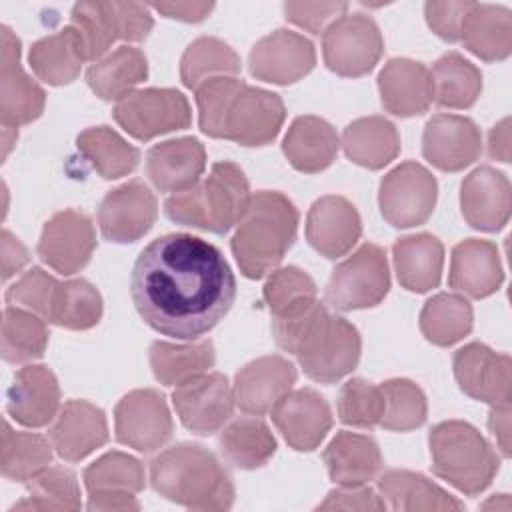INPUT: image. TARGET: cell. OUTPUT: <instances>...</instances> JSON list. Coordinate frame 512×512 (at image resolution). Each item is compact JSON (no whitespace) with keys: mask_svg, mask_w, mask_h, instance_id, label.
<instances>
[{"mask_svg":"<svg viewBox=\"0 0 512 512\" xmlns=\"http://www.w3.org/2000/svg\"><path fill=\"white\" fill-rule=\"evenodd\" d=\"M70 28L76 32L80 52L86 60H100L120 40L114 2H78L70 12Z\"/></svg>","mask_w":512,"mask_h":512,"instance_id":"cell-42","label":"cell"},{"mask_svg":"<svg viewBox=\"0 0 512 512\" xmlns=\"http://www.w3.org/2000/svg\"><path fill=\"white\" fill-rule=\"evenodd\" d=\"M130 294L152 330L198 340L230 312L236 278L214 244L192 234H166L138 254Z\"/></svg>","mask_w":512,"mask_h":512,"instance_id":"cell-1","label":"cell"},{"mask_svg":"<svg viewBox=\"0 0 512 512\" xmlns=\"http://www.w3.org/2000/svg\"><path fill=\"white\" fill-rule=\"evenodd\" d=\"M0 120L2 126L18 128L44 112L46 94L20 66V40L2 26L0 56Z\"/></svg>","mask_w":512,"mask_h":512,"instance_id":"cell-18","label":"cell"},{"mask_svg":"<svg viewBox=\"0 0 512 512\" xmlns=\"http://www.w3.org/2000/svg\"><path fill=\"white\" fill-rule=\"evenodd\" d=\"M0 446L2 476L14 482H28L52 462L54 446L48 438L34 432H16L8 422H4Z\"/></svg>","mask_w":512,"mask_h":512,"instance_id":"cell-44","label":"cell"},{"mask_svg":"<svg viewBox=\"0 0 512 512\" xmlns=\"http://www.w3.org/2000/svg\"><path fill=\"white\" fill-rule=\"evenodd\" d=\"M316 510H362V512H380L386 510V502L380 494H376L366 484L362 486H340L330 490L324 502L316 506Z\"/></svg>","mask_w":512,"mask_h":512,"instance_id":"cell-56","label":"cell"},{"mask_svg":"<svg viewBox=\"0 0 512 512\" xmlns=\"http://www.w3.org/2000/svg\"><path fill=\"white\" fill-rule=\"evenodd\" d=\"M362 234L356 206L344 196L318 198L306 216V240L324 258H340L352 250Z\"/></svg>","mask_w":512,"mask_h":512,"instance_id":"cell-22","label":"cell"},{"mask_svg":"<svg viewBox=\"0 0 512 512\" xmlns=\"http://www.w3.org/2000/svg\"><path fill=\"white\" fill-rule=\"evenodd\" d=\"M88 510L128 512V510H140V504L136 496H88Z\"/></svg>","mask_w":512,"mask_h":512,"instance_id":"cell-62","label":"cell"},{"mask_svg":"<svg viewBox=\"0 0 512 512\" xmlns=\"http://www.w3.org/2000/svg\"><path fill=\"white\" fill-rule=\"evenodd\" d=\"M474 2H426V22L442 40H460L462 20Z\"/></svg>","mask_w":512,"mask_h":512,"instance_id":"cell-55","label":"cell"},{"mask_svg":"<svg viewBox=\"0 0 512 512\" xmlns=\"http://www.w3.org/2000/svg\"><path fill=\"white\" fill-rule=\"evenodd\" d=\"M102 296L84 278L60 282L50 322L68 330H88L100 322Z\"/></svg>","mask_w":512,"mask_h":512,"instance_id":"cell-49","label":"cell"},{"mask_svg":"<svg viewBox=\"0 0 512 512\" xmlns=\"http://www.w3.org/2000/svg\"><path fill=\"white\" fill-rule=\"evenodd\" d=\"M454 376L464 394L492 406H510L512 360L486 344L470 342L454 352Z\"/></svg>","mask_w":512,"mask_h":512,"instance_id":"cell-12","label":"cell"},{"mask_svg":"<svg viewBox=\"0 0 512 512\" xmlns=\"http://www.w3.org/2000/svg\"><path fill=\"white\" fill-rule=\"evenodd\" d=\"M218 446L228 464L240 470H254L264 466L274 456L276 438L264 420L244 416L222 428Z\"/></svg>","mask_w":512,"mask_h":512,"instance_id":"cell-36","label":"cell"},{"mask_svg":"<svg viewBox=\"0 0 512 512\" xmlns=\"http://www.w3.org/2000/svg\"><path fill=\"white\" fill-rule=\"evenodd\" d=\"M244 86L236 76H218L202 82L196 92L200 130L212 138H224V120L234 96Z\"/></svg>","mask_w":512,"mask_h":512,"instance_id":"cell-52","label":"cell"},{"mask_svg":"<svg viewBox=\"0 0 512 512\" xmlns=\"http://www.w3.org/2000/svg\"><path fill=\"white\" fill-rule=\"evenodd\" d=\"M152 8L166 18L180 20V22H202L214 10V2H158Z\"/></svg>","mask_w":512,"mask_h":512,"instance_id":"cell-58","label":"cell"},{"mask_svg":"<svg viewBox=\"0 0 512 512\" xmlns=\"http://www.w3.org/2000/svg\"><path fill=\"white\" fill-rule=\"evenodd\" d=\"M296 368L282 356H262L248 362L234 378V398L246 414L270 412L294 386Z\"/></svg>","mask_w":512,"mask_h":512,"instance_id":"cell-23","label":"cell"},{"mask_svg":"<svg viewBox=\"0 0 512 512\" xmlns=\"http://www.w3.org/2000/svg\"><path fill=\"white\" fill-rule=\"evenodd\" d=\"M276 344L294 354L304 374L320 384H334L350 374L362 352L358 330L342 316L330 314L316 300L306 310L272 320Z\"/></svg>","mask_w":512,"mask_h":512,"instance_id":"cell-2","label":"cell"},{"mask_svg":"<svg viewBox=\"0 0 512 512\" xmlns=\"http://www.w3.org/2000/svg\"><path fill=\"white\" fill-rule=\"evenodd\" d=\"M428 444L434 474L468 496L484 492L500 468V458L490 442L468 422L436 424Z\"/></svg>","mask_w":512,"mask_h":512,"instance_id":"cell-6","label":"cell"},{"mask_svg":"<svg viewBox=\"0 0 512 512\" xmlns=\"http://www.w3.org/2000/svg\"><path fill=\"white\" fill-rule=\"evenodd\" d=\"M108 424L104 412L86 400H68L50 428V442L56 454L68 462H78L104 446Z\"/></svg>","mask_w":512,"mask_h":512,"instance_id":"cell-25","label":"cell"},{"mask_svg":"<svg viewBox=\"0 0 512 512\" xmlns=\"http://www.w3.org/2000/svg\"><path fill=\"white\" fill-rule=\"evenodd\" d=\"M298 210L280 192L252 194L230 240L232 254L246 278L260 280L274 272L296 240Z\"/></svg>","mask_w":512,"mask_h":512,"instance_id":"cell-4","label":"cell"},{"mask_svg":"<svg viewBox=\"0 0 512 512\" xmlns=\"http://www.w3.org/2000/svg\"><path fill=\"white\" fill-rule=\"evenodd\" d=\"M16 138H18V130L4 126V130H2V144H4V146H2V158L8 156V152H10L12 144L16 142Z\"/></svg>","mask_w":512,"mask_h":512,"instance_id":"cell-63","label":"cell"},{"mask_svg":"<svg viewBox=\"0 0 512 512\" xmlns=\"http://www.w3.org/2000/svg\"><path fill=\"white\" fill-rule=\"evenodd\" d=\"M394 266L398 282L410 292H428L440 284L444 246L432 234H412L396 240Z\"/></svg>","mask_w":512,"mask_h":512,"instance_id":"cell-33","label":"cell"},{"mask_svg":"<svg viewBox=\"0 0 512 512\" xmlns=\"http://www.w3.org/2000/svg\"><path fill=\"white\" fill-rule=\"evenodd\" d=\"M378 90L386 112L410 118L428 110L434 100L430 70L416 60L392 58L378 76Z\"/></svg>","mask_w":512,"mask_h":512,"instance_id":"cell-26","label":"cell"},{"mask_svg":"<svg viewBox=\"0 0 512 512\" xmlns=\"http://www.w3.org/2000/svg\"><path fill=\"white\" fill-rule=\"evenodd\" d=\"M382 52L380 28L366 14H342L322 32L324 64L338 76L358 78L372 72Z\"/></svg>","mask_w":512,"mask_h":512,"instance_id":"cell-8","label":"cell"},{"mask_svg":"<svg viewBox=\"0 0 512 512\" xmlns=\"http://www.w3.org/2000/svg\"><path fill=\"white\" fill-rule=\"evenodd\" d=\"M472 306L460 294H436L420 312V330L436 346H452L472 330Z\"/></svg>","mask_w":512,"mask_h":512,"instance_id":"cell-41","label":"cell"},{"mask_svg":"<svg viewBox=\"0 0 512 512\" xmlns=\"http://www.w3.org/2000/svg\"><path fill=\"white\" fill-rule=\"evenodd\" d=\"M270 412L274 426L298 452L318 448L332 428V410L312 388L290 390Z\"/></svg>","mask_w":512,"mask_h":512,"instance_id":"cell-20","label":"cell"},{"mask_svg":"<svg viewBox=\"0 0 512 512\" xmlns=\"http://www.w3.org/2000/svg\"><path fill=\"white\" fill-rule=\"evenodd\" d=\"M148 76V62L142 50L120 46L104 58L96 60L88 72L86 82L102 100H122Z\"/></svg>","mask_w":512,"mask_h":512,"instance_id":"cell-35","label":"cell"},{"mask_svg":"<svg viewBox=\"0 0 512 512\" xmlns=\"http://www.w3.org/2000/svg\"><path fill=\"white\" fill-rule=\"evenodd\" d=\"M78 152L106 180H114L134 172L140 160L138 148L128 144L116 130L108 126H92L78 134Z\"/></svg>","mask_w":512,"mask_h":512,"instance_id":"cell-39","label":"cell"},{"mask_svg":"<svg viewBox=\"0 0 512 512\" xmlns=\"http://www.w3.org/2000/svg\"><path fill=\"white\" fill-rule=\"evenodd\" d=\"M338 418L356 428H374L384 414V392L362 378L348 380L338 392Z\"/></svg>","mask_w":512,"mask_h":512,"instance_id":"cell-51","label":"cell"},{"mask_svg":"<svg viewBox=\"0 0 512 512\" xmlns=\"http://www.w3.org/2000/svg\"><path fill=\"white\" fill-rule=\"evenodd\" d=\"M152 488L190 510H228L234 484L220 460L198 444H176L150 462Z\"/></svg>","mask_w":512,"mask_h":512,"instance_id":"cell-3","label":"cell"},{"mask_svg":"<svg viewBox=\"0 0 512 512\" xmlns=\"http://www.w3.org/2000/svg\"><path fill=\"white\" fill-rule=\"evenodd\" d=\"M240 72L238 54L220 38L200 36L182 54L180 78L184 86L196 90L202 82Z\"/></svg>","mask_w":512,"mask_h":512,"instance_id":"cell-47","label":"cell"},{"mask_svg":"<svg viewBox=\"0 0 512 512\" xmlns=\"http://www.w3.org/2000/svg\"><path fill=\"white\" fill-rule=\"evenodd\" d=\"M488 156L510 162V118H502L488 134Z\"/></svg>","mask_w":512,"mask_h":512,"instance_id":"cell-61","label":"cell"},{"mask_svg":"<svg viewBox=\"0 0 512 512\" xmlns=\"http://www.w3.org/2000/svg\"><path fill=\"white\" fill-rule=\"evenodd\" d=\"M158 214L156 196L140 182L132 180L110 190L98 208V224L104 240L128 244L140 240Z\"/></svg>","mask_w":512,"mask_h":512,"instance_id":"cell-17","label":"cell"},{"mask_svg":"<svg viewBox=\"0 0 512 512\" xmlns=\"http://www.w3.org/2000/svg\"><path fill=\"white\" fill-rule=\"evenodd\" d=\"M96 248V232L88 214L60 210L42 228L38 256L52 270L70 276L80 272Z\"/></svg>","mask_w":512,"mask_h":512,"instance_id":"cell-14","label":"cell"},{"mask_svg":"<svg viewBox=\"0 0 512 512\" xmlns=\"http://www.w3.org/2000/svg\"><path fill=\"white\" fill-rule=\"evenodd\" d=\"M284 118L286 108L278 94L244 84L226 114L224 140L242 146H266L278 136Z\"/></svg>","mask_w":512,"mask_h":512,"instance_id":"cell-15","label":"cell"},{"mask_svg":"<svg viewBox=\"0 0 512 512\" xmlns=\"http://www.w3.org/2000/svg\"><path fill=\"white\" fill-rule=\"evenodd\" d=\"M262 294L272 318L298 314L318 300L314 280L296 266H284L270 272Z\"/></svg>","mask_w":512,"mask_h":512,"instance_id":"cell-48","label":"cell"},{"mask_svg":"<svg viewBox=\"0 0 512 512\" xmlns=\"http://www.w3.org/2000/svg\"><path fill=\"white\" fill-rule=\"evenodd\" d=\"M206 150L200 140L186 136L160 142L146 154V172L160 192H182L200 182Z\"/></svg>","mask_w":512,"mask_h":512,"instance_id":"cell-27","label":"cell"},{"mask_svg":"<svg viewBox=\"0 0 512 512\" xmlns=\"http://www.w3.org/2000/svg\"><path fill=\"white\" fill-rule=\"evenodd\" d=\"M60 282L42 268H30L6 292L10 306H22L50 322Z\"/></svg>","mask_w":512,"mask_h":512,"instance_id":"cell-53","label":"cell"},{"mask_svg":"<svg viewBox=\"0 0 512 512\" xmlns=\"http://www.w3.org/2000/svg\"><path fill=\"white\" fill-rule=\"evenodd\" d=\"M460 40L484 62L506 60L512 52V12L496 4H472L462 20Z\"/></svg>","mask_w":512,"mask_h":512,"instance_id":"cell-30","label":"cell"},{"mask_svg":"<svg viewBox=\"0 0 512 512\" xmlns=\"http://www.w3.org/2000/svg\"><path fill=\"white\" fill-rule=\"evenodd\" d=\"M28 62L32 72L50 86L70 84L82 68V52L76 32L66 26L60 32L32 44Z\"/></svg>","mask_w":512,"mask_h":512,"instance_id":"cell-38","label":"cell"},{"mask_svg":"<svg viewBox=\"0 0 512 512\" xmlns=\"http://www.w3.org/2000/svg\"><path fill=\"white\" fill-rule=\"evenodd\" d=\"M324 464L328 476L338 486H362L374 480L382 470V452L372 436L356 432H338L326 446Z\"/></svg>","mask_w":512,"mask_h":512,"instance_id":"cell-29","label":"cell"},{"mask_svg":"<svg viewBox=\"0 0 512 512\" xmlns=\"http://www.w3.org/2000/svg\"><path fill=\"white\" fill-rule=\"evenodd\" d=\"M48 328L44 318L32 310L6 306L2 314V358L10 364H24L44 356Z\"/></svg>","mask_w":512,"mask_h":512,"instance_id":"cell-43","label":"cell"},{"mask_svg":"<svg viewBox=\"0 0 512 512\" xmlns=\"http://www.w3.org/2000/svg\"><path fill=\"white\" fill-rule=\"evenodd\" d=\"M250 186L234 162H216L206 180L164 200V214L182 226L226 234L238 224L248 202Z\"/></svg>","mask_w":512,"mask_h":512,"instance_id":"cell-5","label":"cell"},{"mask_svg":"<svg viewBox=\"0 0 512 512\" xmlns=\"http://www.w3.org/2000/svg\"><path fill=\"white\" fill-rule=\"evenodd\" d=\"M314 64V44L302 34L284 28L260 38L248 56V68L254 78L280 86L298 82Z\"/></svg>","mask_w":512,"mask_h":512,"instance_id":"cell-16","label":"cell"},{"mask_svg":"<svg viewBox=\"0 0 512 512\" xmlns=\"http://www.w3.org/2000/svg\"><path fill=\"white\" fill-rule=\"evenodd\" d=\"M30 260L26 246L10 232L2 230V280H8L16 272H20Z\"/></svg>","mask_w":512,"mask_h":512,"instance_id":"cell-59","label":"cell"},{"mask_svg":"<svg viewBox=\"0 0 512 512\" xmlns=\"http://www.w3.org/2000/svg\"><path fill=\"white\" fill-rule=\"evenodd\" d=\"M216 354L210 340H200L192 344H170L154 342L150 346V366L156 380L164 386H180L214 366Z\"/></svg>","mask_w":512,"mask_h":512,"instance_id":"cell-37","label":"cell"},{"mask_svg":"<svg viewBox=\"0 0 512 512\" xmlns=\"http://www.w3.org/2000/svg\"><path fill=\"white\" fill-rule=\"evenodd\" d=\"M378 490L386 508L398 512L462 510L464 504L426 476L410 470H388L378 476Z\"/></svg>","mask_w":512,"mask_h":512,"instance_id":"cell-32","label":"cell"},{"mask_svg":"<svg viewBox=\"0 0 512 512\" xmlns=\"http://www.w3.org/2000/svg\"><path fill=\"white\" fill-rule=\"evenodd\" d=\"M114 120L136 140L184 130L192 122L186 96L174 88L134 90L116 102Z\"/></svg>","mask_w":512,"mask_h":512,"instance_id":"cell-9","label":"cell"},{"mask_svg":"<svg viewBox=\"0 0 512 512\" xmlns=\"http://www.w3.org/2000/svg\"><path fill=\"white\" fill-rule=\"evenodd\" d=\"M346 156L368 170H380L400 152L396 126L384 116H366L350 122L342 132Z\"/></svg>","mask_w":512,"mask_h":512,"instance_id":"cell-34","label":"cell"},{"mask_svg":"<svg viewBox=\"0 0 512 512\" xmlns=\"http://www.w3.org/2000/svg\"><path fill=\"white\" fill-rule=\"evenodd\" d=\"M460 208L472 228L498 232L506 226L512 208L508 176L492 166L472 170L460 186Z\"/></svg>","mask_w":512,"mask_h":512,"instance_id":"cell-21","label":"cell"},{"mask_svg":"<svg viewBox=\"0 0 512 512\" xmlns=\"http://www.w3.org/2000/svg\"><path fill=\"white\" fill-rule=\"evenodd\" d=\"M436 196V178L418 162H402L382 178L378 204L388 224L394 228H412L432 216Z\"/></svg>","mask_w":512,"mask_h":512,"instance_id":"cell-10","label":"cell"},{"mask_svg":"<svg viewBox=\"0 0 512 512\" xmlns=\"http://www.w3.org/2000/svg\"><path fill=\"white\" fill-rule=\"evenodd\" d=\"M482 152L480 128L466 116L436 114L422 134L424 158L444 172H458L478 160Z\"/></svg>","mask_w":512,"mask_h":512,"instance_id":"cell-19","label":"cell"},{"mask_svg":"<svg viewBox=\"0 0 512 512\" xmlns=\"http://www.w3.org/2000/svg\"><path fill=\"white\" fill-rule=\"evenodd\" d=\"M6 408L22 426L50 424L60 412V388L54 372L40 364L20 368L8 388Z\"/></svg>","mask_w":512,"mask_h":512,"instance_id":"cell-24","label":"cell"},{"mask_svg":"<svg viewBox=\"0 0 512 512\" xmlns=\"http://www.w3.org/2000/svg\"><path fill=\"white\" fill-rule=\"evenodd\" d=\"M384 392V414L380 426L392 432H408L424 424L428 414L426 396L418 384L406 378L386 380Z\"/></svg>","mask_w":512,"mask_h":512,"instance_id":"cell-50","label":"cell"},{"mask_svg":"<svg viewBox=\"0 0 512 512\" xmlns=\"http://www.w3.org/2000/svg\"><path fill=\"white\" fill-rule=\"evenodd\" d=\"M488 428L496 438V444L504 458L510 456V406H492L488 416Z\"/></svg>","mask_w":512,"mask_h":512,"instance_id":"cell-60","label":"cell"},{"mask_svg":"<svg viewBox=\"0 0 512 512\" xmlns=\"http://www.w3.org/2000/svg\"><path fill=\"white\" fill-rule=\"evenodd\" d=\"M144 482L142 462L124 452H108L84 470L90 496H136Z\"/></svg>","mask_w":512,"mask_h":512,"instance_id":"cell-45","label":"cell"},{"mask_svg":"<svg viewBox=\"0 0 512 512\" xmlns=\"http://www.w3.org/2000/svg\"><path fill=\"white\" fill-rule=\"evenodd\" d=\"M430 76L434 102L442 108H470L482 92V72L456 52L436 60Z\"/></svg>","mask_w":512,"mask_h":512,"instance_id":"cell-40","label":"cell"},{"mask_svg":"<svg viewBox=\"0 0 512 512\" xmlns=\"http://www.w3.org/2000/svg\"><path fill=\"white\" fill-rule=\"evenodd\" d=\"M28 494L24 500L14 504L10 512L26 510H80V486L76 474L62 466H46L26 482Z\"/></svg>","mask_w":512,"mask_h":512,"instance_id":"cell-46","label":"cell"},{"mask_svg":"<svg viewBox=\"0 0 512 512\" xmlns=\"http://www.w3.org/2000/svg\"><path fill=\"white\" fill-rule=\"evenodd\" d=\"M116 440L138 452L160 450L174 432V422L164 396L158 390H132L114 410Z\"/></svg>","mask_w":512,"mask_h":512,"instance_id":"cell-11","label":"cell"},{"mask_svg":"<svg viewBox=\"0 0 512 512\" xmlns=\"http://www.w3.org/2000/svg\"><path fill=\"white\" fill-rule=\"evenodd\" d=\"M336 130L318 116H298L282 142L288 162L304 174H316L326 170L338 154Z\"/></svg>","mask_w":512,"mask_h":512,"instance_id":"cell-31","label":"cell"},{"mask_svg":"<svg viewBox=\"0 0 512 512\" xmlns=\"http://www.w3.org/2000/svg\"><path fill=\"white\" fill-rule=\"evenodd\" d=\"M388 290L390 272L386 250L366 242L334 268L326 284V302L344 312L362 310L380 304Z\"/></svg>","mask_w":512,"mask_h":512,"instance_id":"cell-7","label":"cell"},{"mask_svg":"<svg viewBox=\"0 0 512 512\" xmlns=\"http://www.w3.org/2000/svg\"><path fill=\"white\" fill-rule=\"evenodd\" d=\"M172 404L180 422L194 434L206 436L220 430L232 416L236 398L228 378L220 372H206L176 386Z\"/></svg>","mask_w":512,"mask_h":512,"instance_id":"cell-13","label":"cell"},{"mask_svg":"<svg viewBox=\"0 0 512 512\" xmlns=\"http://www.w3.org/2000/svg\"><path fill=\"white\" fill-rule=\"evenodd\" d=\"M348 10L346 2H286L284 14L286 20L312 32L320 34L326 30V24L340 18Z\"/></svg>","mask_w":512,"mask_h":512,"instance_id":"cell-54","label":"cell"},{"mask_svg":"<svg viewBox=\"0 0 512 512\" xmlns=\"http://www.w3.org/2000/svg\"><path fill=\"white\" fill-rule=\"evenodd\" d=\"M504 280L500 254L494 242L468 238L452 248L448 284L470 298L494 294Z\"/></svg>","mask_w":512,"mask_h":512,"instance_id":"cell-28","label":"cell"},{"mask_svg":"<svg viewBox=\"0 0 512 512\" xmlns=\"http://www.w3.org/2000/svg\"><path fill=\"white\" fill-rule=\"evenodd\" d=\"M114 14L120 30V40L126 42L144 40L154 26L150 6L140 2H114Z\"/></svg>","mask_w":512,"mask_h":512,"instance_id":"cell-57","label":"cell"}]
</instances>
